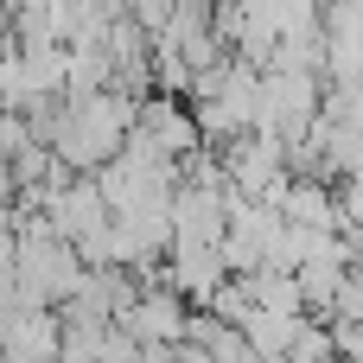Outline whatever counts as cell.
I'll return each instance as SVG.
<instances>
[{"label":"cell","instance_id":"cell-2","mask_svg":"<svg viewBox=\"0 0 363 363\" xmlns=\"http://www.w3.org/2000/svg\"><path fill=\"white\" fill-rule=\"evenodd\" d=\"M128 140H140V147H147L153 160H166V166H185L191 153H204L198 115H191V102H179V96H147Z\"/></svg>","mask_w":363,"mask_h":363},{"label":"cell","instance_id":"cell-1","mask_svg":"<svg viewBox=\"0 0 363 363\" xmlns=\"http://www.w3.org/2000/svg\"><path fill=\"white\" fill-rule=\"evenodd\" d=\"M325 115V77L319 70H262V115H255V134H274L287 140V153L319 128Z\"/></svg>","mask_w":363,"mask_h":363},{"label":"cell","instance_id":"cell-4","mask_svg":"<svg viewBox=\"0 0 363 363\" xmlns=\"http://www.w3.org/2000/svg\"><path fill=\"white\" fill-rule=\"evenodd\" d=\"M134 345H185V332H191V306L172 294V287H147V294H134V306L115 319Z\"/></svg>","mask_w":363,"mask_h":363},{"label":"cell","instance_id":"cell-12","mask_svg":"<svg viewBox=\"0 0 363 363\" xmlns=\"http://www.w3.org/2000/svg\"><path fill=\"white\" fill-rule=\"evenodd\" d=\"M19 204V179H13V166H0V217Z\"/></svg>","mask_w":363,"mask_h":363},{"label":"cell","instance_id":"cell-7","mask_svg":"<svg viewBox=\"0 0 363 363\" xmlns=\"http://www.w3.org/2000/svg\"><path fill=\"white\" fill-rule=\"evenodd\" d=\"M230 191H204V185H179L172 191V242H223L230 230Z\"/></svg>","mask_w":363,"mask_h":363},{"label":"cell","instance_id":"cell-10","mask_svg":"<svg viewBox=\"0 0 363 363\" xmlns=\"http://www.w3.org/2000/svg\"><path fill=\"white\" fill-rule=\"evenodd\" d=\"M32 147H38V128H32V115H13V108H0V166L26 160Z\"/></svg>","mask_w":363,"mask_h":363},{"label":"cell","instance_id":"cell-3","mask_svg":"<svg viewBox=\"0 0 363 363\" xmlns=\"http://www.w3.org/2000/svg\"><path fill=\"white\" fill-rule=\"evenodd\" d=\"M223 281H230V268H223V249H217V242H172V255H166V287H172L191 313H204Z\"/></svg>","mask_w":363,"mask_h":363},{"label":"cell","instance_id":"cell-5","mask_svg":"<svg viewBox=\"0 0 363 363\" xmlns=\"http://www.w3.org/2000/svg\"><path fill=\"white\" fill-rule=\"evenodd\" d=\"M64 345V319L51 306H19L13 319H0V357L6 363H57Z\"/></svg>","mask_w":363,"mask_h":363},{"label":"cell","instance_id":"cell-6","mask_svg":"<svg viewBox=\"0 0 363 363\" xmlns=\"http://www.w3.org/2000/svg\"><path fill=\"white\" fill-rule=\"evenodd\" d=\"M51 236L57 242H70V249H83L89 236H102L115 217H108V204H102V191H96V179H70L57 198H51Z\"/></svg>","mask_w":363,"mask_h":363},{"label":"cell","instance_id":"cell-11","mask_svg":"<svg viewBox=\"0 0 363 363\" xmlns=\"http://www.w3.org/2000/svg\"><path fill=\"white\" fill-rule=\"evenodd\" d=\"M121 13H128V19H134L147 38H166V26L179 19V0H128Z\"/></svg>","mask_w":363,"mask_h":363},{"label":"cell","instance_id":"cell-13","mask_svg":"<svg viewBox=\"0 0 363 363\" xmlns=\"http://www.w3.org/2000/svg\"><path fill=\"white\" fill-rule=\"evenodd\" d=\"M217 6H242V0H217Z\"/></svg>","mask_w":363,"mask_h":363},{"label":"cell","instance_id":"cell-8","mask_svg":"<svg viewBox=\"0 0 363 363\" xmlns=\"http://www.w3.org/2000/svg\"><path fill=\"white\" fill-rule=\"evenodd\" d=\"M274 211L294 230H332V236H345V204H338V185H325V179H294L274 198Z\"/></svg>","mask_w":363,"mask_h":363},{"label":"cell","instance_id":"cell-9","mask_svg":"<svg viewBox=\"0 0 363 363\" xmlns=\"http://www.w3.org/2000/svg\"><path fill=\"white\" fill-rule=\"evenodd\" d=\"M249 300H255V313H274V319H306V294H300V281L294 274H255L249 281Z\"/></svg>","mask_w":363,"mask_h":363}]
</instances>
